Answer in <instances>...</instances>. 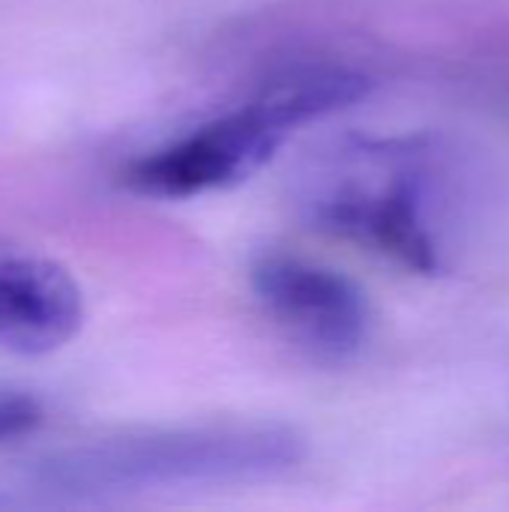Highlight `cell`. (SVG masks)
Segmentation results:
<instances>
[{
    "mask_svg": "<svg viewBox=\"0 0 509 512\" xmlns=\"http://www.w3.org/2000/svg\"><path fill=\"white\" fill-rule=\"evenodd\" d=\"M306 453L309 444L294 426L270 420L129 429L27 462L18 471V492L51 504H93L165 489L264 483L300 468Z\"/></svg>",
    "mask_w": 509,
    "mask_h": 512,
    "instance_id": "obj_1",
    "label": "cell"
},
{
    "mask_svg": "<svg viewBox=\"0 0 509 512\" xmlns=\"http://www.w3.org/2000/svg\"><path fill=\"white\" fill-rule=\"evenodd\" d=\"M372 81L336 63L294 66L267 78L246 102L132 159L120 183L144 198L180 201L255 174L282 141L312 120L366 99Z\"/></svg>",
    "mask_w": 509,
    "mask_h": 512,
    "instance_id": "obj_2",
    "label": "cell"
},
{
    "mask_svg": "<svg viewBox=\"0 0 509 512\" xmlns=\"http://www.w3.org/2000/svg\"><path fill=\"white\" fill-rule=\"evenodd\" d=\"M429 159L420 138L354 141L306 180L303 213L318 231L432 276L441 270V246L429 222Z\"/></svg>",
    "mask_w": 509,
    "mask_h": 512,
    "instance_id": "obj_3",
    "label": "cell"
},
{
    "mask_svg": "<svg viewBox=\"0 0 509 512\" xmlns=\"http://www.w3.org/2000/svg\"><path fill=\"white\" fill-rule=\"evenodd\" d=\"M249 282L273 318L300 348L321 360H351L369 339V303L342 273L309 258L267 249L249 267Z\"/></svg>",
    "mask_w": 509,
    "mask_h": 512,
    "instance_id": "obj_4",
    "label": "cell"
},
{
    "mask_svg": "<svg viewBox=\"0 0 509 512\" xmlns=\"http://www.w3.org/2000/svg\"><path fill=\"white\" fill-rule=\"evenodd\" d=\"M84 324V294L54 258L0 240V351L45 357L66 348Z\"/></svg>",
    "mask_w": 509,
    "mask_h": 512,
    "instance_id": "obj_5",
    "label": "cell"
},
{
    "mask_svg": "<svg viewBox=\"0 0 509 512\" xmlns=\"http://www.w3.org/2000/svg\"><path fill=\"white\" fill-rule=\"evenodd\" d=\"M42 423V402L27 393L0 390V441L21 438Z\"/></svg>",
    "mask_w": 509,
    "mask_h": 512,
    "instance_id": "obj_6",
    "label": "cell"
}]
</instances>
